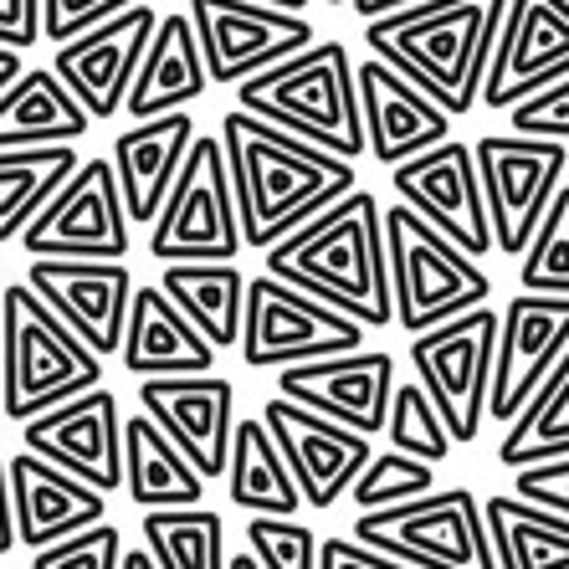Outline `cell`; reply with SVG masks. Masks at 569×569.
<instances>
[{"instance_id":"46","label":"cell","mask_w":569,"mask_h":569,"mask_svg":"<svg viewBox=\"0 0 569 569\" xmlns=\"http://www.w3.org/2000/svg\"><path fill=\"white\" fill-rule=\"evenodd\" d=\"M16 503H11V457H0V559L16 549Z\"/></svg>"},{"instance_id":"18","label":"cell","mask_w":569,"mask_h":569,"mask_svg":"<svg viewBox=\"0 0 569 569\" xmlns=\"http://www.w3.org/2000/svg\"><path fill=\"white\" fill-rule=\"evenodd\" d=\"M27 288L37 292L47 308L72 323L82 345L98 359L119 355L123 329H129L133 308V272L123 262H62V257H31L27 262Z\"/></svg>"},{"instance_id":"3","label":"cell","mask_w":569,"mask_h":569,"mask_svg":"<svg viewBox=\"0 0 569 569\" xmlns=\"http://www.w3.org/2000/svg\"><path fill=\"white\" fill-rule=\"evenodd\" d=\"M508 6L513 0H421L411 11L365 21V41L370 57L390 62L457 119L482 103Z\"/></svg>"},{"instance_id":"36","label":"cell","mask_w":569,"mask_h":569,"mask_svg":"<svg viewBox=\"0 0 569 569\" xmlns=\"http://www.w3.org/2000/svg\"><path fill=\"white\" fill-rule=\"evenodd\" d=\"M385 441H390V451H406V457H416V462H431V467H441L451 457V447H457L447 416L437 411V400L426 396L421 385H400V390H396V406H390Z\"/></svg>"},{"instance_id":"45","label":"cell","mask_w":569,"mask_h":569,"mask_svg":"<svg viewBox=\"0 0 569 569\" xmlns=\"http://www.w3.org/2000/svg\"><path fill=\"white\" fill-rule=\"evenodd\" d=\"M318 569H416V565H400V559L380 555V549L359 539H323V565Z\"/></svg>"},{"instance_id":"51","label":"cell","mask_w":569,"mask_h":569,"mask_svg":"<svg viewBox=\"0 0 569 569\" xmlns=\"http://www.w3.org/2000/svg\"><path fill=\"white\" fill-rule=\"evenodd\" d=\"M231 569H262L252 555H231Z\"/></svg>"},{"instance_id":"8","label":"cell","mask_w":569,"mask_h":569,"mask_svg":"<svg viewBox=\"0 0 569 569\" xmlns=\"http://www.w3.org/2000/svg\"><path fill=\"white\" fill-rule=\"evenodd\" d=\"M241 247H247V237H241L231 159H226L221 133H200L186 159V170L174 180L170 200H164V211L149 226V257L164 267L237 262Z\"/></svg>"},{"instance_id":"12","label":"cell","mask_w":569,"mask_h":569,"mask_svg":"<svg viewBox=\"0 0 569 569\" xmlns=\"http://www.w3.org/2000/svg\"><path fill=\"white\" fill-rule=\"evenodd\" d=\"M129 206H123L119 170L108 154L82 159V170L62 186V196L27 226V257H62V262H123L133 247Z\"/></svg>"},{"instance_id":"5","label":"cell","mask_w":569,"mask_h":569,"mask_svg":"<svg viewBox=\"0 0 569 569\" xmlns=\"http://www.w3.org/2000/svg\"><path fill=\"white\" fill-rule=\"evenodd\" d=\"M88 390H103V359L27 282H11L0 303V411L6 421L27 426Z\"/></svg>"},{"instance_id":"6","label":"cell","mask_w":569,"mask_h":569,"mask_svg":"<svg viewBox=\"0 0 569 569\" xmlns=\"http://www.w3.org/2000/svg\"><path fill=\"white\" fill-rule=\"evenodd\" d=\"M385 247H390V282H396V323L411 339L472 308H488L492 278L482 272V262L400 200L385 211Z\"/></svg>"},{"instance_id":"27","label":"cell","mask_w":569,"mask_h":569,"mask_svg":"<svg viewBox=\"0 0 569 569\" xmlns=\"http://www.w3.org/2000/svg\"><path fill=\"white\" fill-rule=\"evenodd\" d=\"M211 88V67H206V52H200L196 21L190 11H170L154 31V47H149L144 67H139V82L129 93V113L133 123L164 119V113H186L190 103H200Z\"/></svg>"},{"instance_id":"22","label":"cell","mask_w":569,"mask_h":569,"mask_svg":"<svg viewBox=\"0 0 569 569\" xmlns=\"http://www.w3.org/2000/svg\"><path fill=\"white\" fill-rule=\"evenodd\" d=\"M144 416L186 451L206 482L226 477L231 437H237V390L221 375H180V380H139Z\"/></svg>"},{"instance_id":"29","label":"cell","mask_w":569,"mask_h":569,"mask_svg":"<svg viewBox=\"0 0 569 569\" xmlns=\"http://www.w3.org/2000/svg\"><path fill=\"white\" fill-rule=\"evenodd\" d=\"M206 477L196 472L186 451L174 447L144 411L123 421V492L139 513H164V508H200Z\"/></svg>"},{"instance_id":"7","label":"cell","mask_w":569,"mask_h":569,"mask_svg":"<svg viewBox=\"0 0 569 569\" xmlns=\"http://www.w3.org/2000/svg\"><path fill=\"white\" fill-rule=\"evenodd\" d=\"M355 539L416 569H498L488 508L472 488H437L431 498L355 518Z\"/></svg>"},{"instance_id":"4","label":"cell","mask_w":569,"mask_h":569,"mask_svg":"<svg viewBox=\"0 0 569 569\" xmlns=\"http://www.w3.org/2000/svg\"><path fill=\"white\" fill-rule=\"evenodd\" d=\"M237 108L349 159V164L370 154L365 108H359V67L349 62L345 41H313L308 52L257 72L252 82L237 88Z\"/></svg>"},{"instance_id":"15","label":"cell","mask_w":569,"mask_h":569,"mask_svg":"<svg viewBox=\"0 0 569 569\" xmlns=\"http://www.w3.org/2000/svg\"><path fill=\"white\" fill-rule=\"evenodd\" d=\"M262 421L272 431V441L282 447L292 467V482L303 492V503L313 513H329L345 492H355V482L365 477V467L375 462V441L349 431V426L329 421V416L308 411L298 400H267Z\"/></svg>"},{"instance_id":"48","label":"cell","mask_w":569,"mask_h":569,"mask_svg":"<svg viewBox=\"0 0 569 569\" xmlns=\"http://www.w3.org/2000/svg\"><path fill=\"white\" fill-rule=\"evenodd\" d=\"M21 72H27V52H11V47H0V93H6V88H11Z\"/></svg>"},{"instance_id":"23","label":"cell","mask_w":569,"mask_h":569,"mask_svg":"<svg viewBox=\"0 0 569 569\" xmlns=\"http://www.w3.org/2000/svg\"><path fill=\"white\" fill-rule=\"evenodd\" d=\"M359 108H365V139L370 154L380 159L385 170L411 164L416 154L437 149L451 139V113L426 98L411 78H400L390 62L370 57L359 62Z\"/></svg>"},{"instance_id":"42","label":"cell","mask_w":569,"mask_h":569,"mask_svg":"<svg viewBox=\"0 0 569 569\" xmlns=\"http://www.w3.org/2000/svg\"><path fill=\"white\" fill-rule=\"evenodd\" d=\"M133 6H144V0H47V41L67 47V41L88 37L93 27L133 11Z\"/></svg>"},{"instance_id":"13","label":"cell","mask_w":569,"mask_h":569,"mask_svg":"<svg viewBox=\"0 0 569 569\" xmlns=\"http://www.w3.org/2000/svg\"><path fill=\"white\" fill-rule=\"evenodd\" d=\"M190 21H196L211 82H226V88H241L257 72L313 47L308 16L278 11L262 0H190Z\"/></svg>"},{"instance_id":"2","label":"cell","mask_w":569,"mask_h":569,"mask_svg":"<svg viewBox=\"0 0 569 569\" xmlns=\"http://www.w3.org/2000/svg\"><path fill=\"white\" fill-rule=\"evenodd\" d=\"M267 278L308 292L318 303L359 318L365 329L396 323V282H390V247H385V211L370 190L345 196L333 211L292 231L272 252H262Z\"/></svg>"},{"instance_id":"10","label":"cell","mask_w":569,"mask_h":569,"mask_svg":"<svg viewBox=\"0 0 569 569\" xmlns=\"http://www.w3.org/2000/svg\"><path fill=\"white\" fill-rule=\"evenodd\" d=\"M365 345V323L339 308L318 303L308 292L288 288L278 278H252L247 292V329H241V359L252 370H292V365H313V359L359 355Z\"/></svg>"},{"instance_id":"35","label":"cell","mask_w":569,"mask_h":569,"mask_svg":"<svg viewBox=\"0 0 569 569\" xmlns=\"http://www.w3.org/2000/svg\"><path fill=\"white\" fill-rule=\"evenodd\" d=\"M139 529L159 569H231L226 523L216 508H164V513H144Z\"/></svg>"},{"instance_id":"14","label":"cell","mask_w":569,"mask_h":569,"mask_svg":"<svg viewBox=\"0 0 569 569\" xmlns=\"http://www.w3.org/2000/svg\"><path fill=\"white\" fill-rule=\"evenodd\" d=\"M396 200L411 206L426 226H437L447 241H457L467 257L498 252L492 241V216H488V196H482V174H477V149L462 139L416 154L411 164L390 170Z\"/></svg>"},{"instance_id":"41","label":"cell","mask_w":569,"mask_h":569,"mask_svg":"<svg viewBox=\"0 0 569 569\" xmlns=\"http://www.w3.org/2000/svg\"><path fill=\"white\" fill-rule=\"evenodd\" d=\"M508 123H513V133H523V139L569 144V78L533 98H523L518 108H508Z\"/></svg>"},{"instance_id":"53","label":"cell","mask_w":569,"mask_h":569,"mask_svg":"<svg viewBox=\"0 0 569 569\" xmlns=\"http://www.w3.org/2000/svg\"><path fill=\"white\" fill-rule=\"evenodd\" d=\"M0 303H6V288H0Z\"/></svg>"},{"instance_id":"38","label":"cell","mask_w":569,"mask_h":569,"mask_svg":"<svg viewBox=\"0 0 569 569\" xmlns=\"http://www.w3.org/2000/svg\"><path fill=\"white\" fill-rule=\"evenodd\" d=\"M437 492V467L416 462L406 451H375V462L355 482V508L359 513H380V508H400L416 498Z\"/></svg>"},{"instance_id":"19","label":"cell","mask_w":569,"mask_h":569,"mask_svg":"<svg viewBox=\"0 0 569 569\" xmlns=\"http://www.w3.org/2000/svg\"><path fill=\"white\" fill-rule=\"evenodd\" d=\"M21 441H27L21 451L82 477L103 498L123 488V416L113 390H88V396L37 416L21 426Z\"/></svg>"},{"instance_id":"33","label":"cell","mask_w":569,"mask_h":569,"mask_svg":"<svg viewBox=\"0 0 569 569\" xmlns=\"http://www.w3.org/2000/svg\"><path fill=\"white\" fill-rule=\"evenodd\" d=\"M78 170H82L78 144L0 154V241L27 237V226L62 196V186Z\"/></svg>"},{"instance_id":"25","label":"cell","mask_w":569,"mask_h":569,"mask_svg":"<svg viewBox=\"0 0 569 569\" xmlns=\"http://www.w3.org/2000/svg\"><path fill=\"white\" fill-rule=\"evenodd\" d=\"M221 349L170 303V292L149 282L133 292L129 329H123V370L133 380H180V375H211Z\"/></svg>"},{"instance_id":"28","label":"cell","mask_w":569,"mask_h":569,"mask_svg":"<svg viewBox=\"0 0 569 569\" xmlns=\"http://www.w3.org/2000/svg\"><path fill=\"white\" fill-rule=\"evenodd\" d=\"M93 129V113L72 98L52 67H27L0 93V154L16 149H62L82 144Z\"/></svg>"},{"instance_id":"17","label":"cell","mask_w":569,"mask_h":569,"mask_svg":"<svg viewBox=\"0 0 569 569\" xmlns=\"http://www.w3.org/2000/svg\"><path fill=\"white\" fill-rule=\"evenodd\" d=\"M569 355V298L513 292L498 329V370H492V421L513 426L529 411V400Z\"/></svg>"},{"instance_id":"20","label":"cell","mask_w":569,"mask_h":569,"mask_svg":"<svg viewBox=\"0 0 569 569\" xmlns=\"http://www.w3.org/2000/svg\"><path fill=\"white\" fill-rule=\"evenodd\" d=\"M396 390H400L396 355H380V349L313 359V365H292V370L278 375L282 400H298V406L329 416V421L349 426V431H359V437H370V441L385 437Z\"/></svg>"},{"instance_id":"16","label":"cell","mask_w":569,"mask_h":569,"mask_svg":"<svg viewBox=\"0 0 569 569\" xmlns=\"http://www.w3.org/2000/svg\"><path fill=\"white\" fill-rule=\"evenodd\" d=\"M159 21H164V16H154V6L144 0V6H133V11L93 27L88 37L57 47L52 72L72 88V98L93 113V123L113 119V113L129 108V93H133V82H139V67H144L149 47H154Z\"/></svg>"},{"instance_id":"11","label":"cell","mask_w":569,"mask_h":569,"mask_svg":"<svg viewBox=\"0 0 569 569\" xmlns=\"http://www.w3.org/2000/svg\"><path fill=\"white\" fill-rule=\"evenodd\" d=\"M477 174L492 216V241L503 257L529 252L533 231L543 226L555 196L565 190V144L549 139H523V133H482L477 139Z\"/></svg>"},{"instance_id":"50","label":"cell","mask_w":569,"mask_h":569,"mask_svg":"<svg viewBox=\"0 0 569 569\" xmlns=\"http://www.w3.org/2000/svg\"><path fill=\"white\" fill-rule=\"evenodd\" d=\"M262 6H278V11H292V16H303L313 0H262Z\"/></svg>"},{"instance_id":"40","label":"cell","mask_w":569,"mask_h":569,"mask_svg":"<svg viewBox=\"0 0 569 569\" xmlns=\"http://www.w3.org/2000/svg\"><path fill=\"white\" fill-rule=\"evenodd\" d=\"M123 555H129V549H123L119 523H98V529L78 533V539L31 555L27 569H123Z\"/></svg>"},{"instance_id":"30","label":"cell","mask_w":569,"mask_h":569,"mask_svg":"<svg viewBox=\"0 0 569 569\" xmlns=\"http://www.w3.org/2000/svg\"><path fill=\"white\" fill-rule=\"evenodd\" d=\"M159 288L170 292V303L180 308L216 349H241L252 278H247L237 262H174V267H164Z\"/></svg>"},{"instance_id":"43","label":"cell","mask_w":569,"mask_h":569,"mask_svg":"<svg viewBox=\"0 0 569 569\" xmlns=\"http://www.w3.org/2000/svg\"><path fill=\"white\" fill-rule=\"evenodd\" d=\"M513 488H518V498H523V503H539V508H549V513H565L569 518V457L513 472Z\"/></svg>"},{"instance_id":"52","label":"cell","mask_w":569,"mask_h":569,"mask_svg":"<svg viewBox=\"0 0 569 569\" xmlns=\"http://www.w3.org/2000/svg\"><path fill=\"white\" fill-rule=\"evenodd\" d=\"M323 6H349V0H323Z\"/></svg>"},{"instance_id":"39","label":"cell","mask_w":569,"mask_h":569,"mask_svg":"<svg viewBox=\"0 0 569 569\" xmlns=\"http://www.w3.org/2000/svg\"><path fill=\"white\" fill-rule=\"evenodd\" d=\"M247 555L262 569H318L323 543L298 518H252L247 523Z\"/></svg>"},{"instance_id":"37","label":"cell","mask_w":569,"mask_h":569,"mask_svg":"<svg viewBox=\"0 0 569 569\" xmlns=\"http://www.w3.org/2000/svg\"><path fill=\"white\" fill-rule=\"evenodd\" d=\"M518 292L569 298V186L555 196L543 226L533 231L529 252L518 257Z\"/></svg>"},{"instance_id":"49","label":"cell","mask_w":569,"mask_h":569,"mask_svg":"<svg viewBox=\"0 0 569 569\" xmlns=\"http://www.w3.org/2000/svg\"><path fill=\"white\" fill-rule=\"evenodd\" d=\"M123 569H159V565L149 549H129V555H123Z\"/></svg>"},{"instance_id":"9","label":"cell","mask_w":569,"mask_h":569,"mask_svg":"<svg viewBox=\"0 0 569 569\" xmlns=\"http://www.w3.org/2000/svg\"><path fill=\"white\" fill-rule=\"evenodd\" d=\"M498 329H503V313L472 308V313L451 318L441 329L411 339L416 385L437 400V411L447 416L457 441H477V431H482V421H488V411H492Z\"/></svg>"},{"instance_id":"26","label":"cell","mask_w":569,"mask_h":569,"mask_svg":"<svg viewBox=\"0 0 569 569\" xmlns=\"http://www.w3.org/2000/svg\"><path fill=\"white\" fill-rule=\"evenodd\" d=\"M196 119L190 113H164V119L133 123L113 139V170L123 186V206H129L133 226H154L164 200H170L174 180L186 170L190 149H196Z\"/></svg>"},{"instance_id":"24","label":"cell","mask_w":569,"mask_h":569,"mask_svg":"<svg viewBox=\"0 0 569 569\" xmlns=\"http://www.w3.org/2000/svg\"><path fill=\"white\" fill-rule=\"evenodd\" d=\"M11 503H16V539L27 543L31 555L108 523L103 492L88 488L82 477L62 472V467L31 457V451L11 457Z\"/></svg>"},{"instance_id":"34","label":"cell","mask_w":569,"mask_h":569,"mask_svg":"<svg viewBox=\"0 0 569 569\" xmlns=\"http://www.w3.org/2000/svg\"><path fill=\"white\" fill-rule=\"evenodd\" d=\"M559 457H569V355L559 359V370L549 375L543 390L529 400V411L518 416L503 431V441H498V462H503L508 472L559 462Z\"/></svg>"},{"instance_id":"21","label":"cell","mask_w":569,"mask_h":569,"mask_svg":"<svg viewBox=\"0 0 569 569\" xmlns=\"http://www.w3.org/2000/svg\"><path fill=\"white\" fill-rule=\"evenodd\" d=\"M569 78V0H513L488 67L482 108L508 113Z\"/></svg>"},{"instance_id":"47","label":"cell","mask_w":569,"mask_h":569,"mask_svg":"<svg viewBox=\"0 0 569 569\" xmlns=\"http://www.w3.org/2000/svg\"><path fill=\"white\" fill-rule=\"evenodd\" d=\"M421 0H355V16L359 21H380V16H396V11H411Z\"/></svg>"},{"instance_id":"32","label":"cell","mask_w":569,"mask_h":569,"mask_svg":"<svg viewBox=\"0 0 569 569\" xmlns=\"http://www.w3.org/2000/svg\"><path fill=\"white\" fill-rule=\"evenodd\" d=\"M488 529L498 569H569V518L539 503H523L518 492L488 498Z\"/></svg>"},{"instance_id":"1","label":"cell","mask_w":569,"mask_h":569,"mask_svg":"<svg viewBox=\"0 0 569 569\" xmlns=\"http://www.w3.org/2000/svg\"><path fill=\"white\" fill-rule=\"evenodd\" d=\"M221 144L231 159V186H237L241 237L257 252H272L292 231H303L323 211H333L345 196H355V164L329 149L308 144L298 133L272 129L257 113H226Z\"/></svg>"},{"instance_id":"31","label":"cell","mask_w":569,"mask_h":569,"mask_svg":"<svg viewBox=\"0 0 569 569\" xmlns=\"http://www.w3.org/2000/svg\"><path fill=\"white\" fill-rule=\"evenodd\" d=\"M226 492L241 513L252 518H298L303 513V492L292 482V467L282 457V447L272 441L262 416L237 421L231 437V467H226Z\"/></svg>"},{"instance_id":"44","label":"cell","mask_w":569,"mask_h":569,"mask_svg":"<svg viewBox=\"0 0 569 569\" xmlns=\"http://www.w3.org/2000/svg\"><path fill=\"white\" fill-rule=\"evenodd\" d=\"M47 37V0H0V47L27 52Z\"/></svg>"}]
</instances>
